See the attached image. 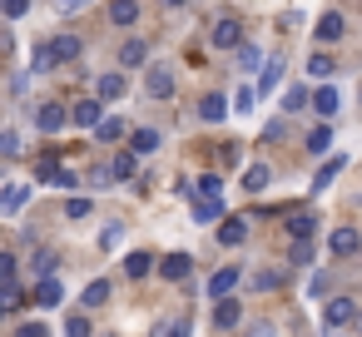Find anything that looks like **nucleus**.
Instances as JSON below:
<instances>
[{"mask_svg":"<svg viewBox=\"0 0 362 337\" xmlns=\"http://www.w3.org/2000/svg\"><path fill=\"white\" fill-rule=\"evenodd\" d=\"M35 179H40V184H60V189H75V184H80L70 169H60V159H55V154H45V159L35 164Z\"/></svg>","mask_w":362,"mask_h":337,"instance_id":"1","label":"nucleus"},{"mask_svg":"<svg viewBox=\"0 0 362 337\" xmlns=\"http://www.w3.org/2000/svg\"><path fill=\"white\" fill-rule=\"evenodd\" d=\"M209 40H214L218 50H243V30H238V20H228V16L214 20V35H209Z\"/></svg>","mask_w":362,"mask_h":337,"instance_id":"2","label":"nucleus"},{"mask_svg":"<svg viewBox=\"0 0 362 337\" xmlns=\"http://www.w3.org/2000/svg\"><path fill=\"white\" fill-rule=\"evenodd\" d=\"M35 124H40V134H60V129L70 124V110H60V105H40V110H35Z\"/></svg>","mask_w":362,"mask_h":337,"instance_id":"3","label":"nucleus"},{"mask_svg":"<svg viewBox=\"0 0 362 337\" xmlns=\"http://www.w3.org/2000/svg\"><path fill=\"white\" fill-rule=\"evenodd\" d=\"M70 124H80V129H100V124H105V114H100V100H80V105L70 110Z\"/></svg>","mask_w":362,"mask_h":337,"instance_id":"4","label":"nucleus"},{"mask_svg":"<svg viewBox=\"0 0 362 337\" xmlns=\"http://www.w3.org/2000/svg\"><path fill=\"white\" fill-rule=\"evenodd\" d=\"M238 278H243V273H238V268H233V263H228V268H218V273H214V278H209V292H214V297H218V302H228V292H233V288H238Z\"/></svg>","mask_w":362,"mask_h":337,"instance_id":"5","label":"nucleus"},{"mask_svg":"<svg viewBox=\"0 0 362 337\" xmlns=\"http://www.w3.org/2000/svg\"><path fill=\"white\" fill-rule=\"evenodd\" d=\"M342 30H347V25H342V11H322V16H317V40H322V45L342 40Z\"/></svg>","mask_w":362,"mask_h":337,"instance_id":"6","label":"nucleus"},{"mask_svg":"<svg viewBox=\"0 0 362 337\" xmlns=\"http://www.w3.org/2000/svg\"><path fill=\"white\" fill-rule=\"evenodd\" d=\"M159 273H164L169 283H184V278L194 273V258H189V253H169V258L159 263Z\"/></svg>","mask_w":362,"mask_h":337,"instance_id":"7","label":"nucleus"},{"mask_svg":"<svg viewBox=\"0 0 362 337\" xmlns=\"http://www.w3.org/2000/svg\"><path fill=\"white\" fill-rule=\"evenodd\" d=\"M144 90H149L154 100H169V95H174V75H169L164 65H154V70H149V80H144Z\"/></svg>","mask_w":362,"mask_h":337,"instance_id":"8","label":"nucleus"},{"mask_svg":"<svg viewBox=\"0 0 362 337\" xmlns=\"http://www.w3.org/2000/svg\"><path fill=\"white\" fill-rule=\"evenodd\" d=\"M199 119H204V124L228 119V100H223V95H204V100H199Z\"/></svg>","mask_w":362,"mask_h":337,"instance_id":"9","label":"nucleus"},{"mask_svg":"<svg viewBox=\"0 0 362 337\" xmlns=\"http://www.w3.org/2000/svg\"><path fill=\"white\" fill-rule=\"evenodd\" d=\"M283 228H288L298 243H308V238H313V228H317V218H313L308 208H298V213H288V223H283Z\"/></svg>","mask_w":362,"mask_h":337,"instance_id":"10","label":"nucleus"},{"mask_svg":"<svg viewBox=\"0 0 362 337\" xmlns=\"http://www.w3.org/2000/svg\"><path fill=\"white\" fill-rule=\"evenodd\" d=\"M327 243H332V253H337V258H352V253L362 248L357 228H332V238H327Z\"/></svg>","mask_w":362,"mask_h":337,"instance_id":"11","label":"nucleus"},{"mask_svg":"<svg viewBox=\"0 0 362 337\" xmlns=\"http://www.w3.org/2000/svg\"><path fill=\"white\" fill-rule=\"evenodd\" d=\"M35 302H40V307H60V302H65L60 278H40V283H35Z\"/></svg>","mask_w":362,"mask_h":337,"instance_id":"12","label":"nucleus"},{"mask_svg":"<svg viewBox=\"0 0 362 337\" xmlns=\"http://www.w3.org/2000/svg\"><path fill=\"white\" fill-rule=\"evenodd\" d=\"M243 238H248V223H243V218H223V223H218V243H223V248H238Z\"/></svg>","mask_w":362,"mask_h":337,"instance_id":"13","label":"nucleus"},{"mask_svg":"<svg viewBox=\"0 0 362 337\" xmlns=\"http://www.w3.org/2000/svg\"><path fill=\"white\" fill-rule=\"evenodd\" d=\"M352 297H332L327 307H322V317H327V327H342V322H352Z\"/></svg>","mask_w":362,"mask_h":337,"instance_id":"14","label":"nucleus"},{"mask_svg":"<svg viewBox=\"0 0 362 337\" xmlns=\"http://www.w3.org/2000/svg\"><path fill=\"white\" fill-rule=\"evenodd\" d=\"M342 164H347V159H342V154H332V159H327V164H322V169L313 174V194H322V189H327V184H332V179L342 174Z\"/></svg>","mask_w":362,"mask_h":337,"instance_id":"15","label":"nucleus"},{"mask_svg":"<svg viewBox=\"0 0 362 337\" xmlns=\"http://www.w3.org/2000/svg\"><path fill=\"white\" fill-rule=\"evenodd\" d=\"M194 218L199 223H223V199H194Z\"/></svg>","mask_w":362,"mask_h":337,"instance_id":"16","label":"nucleus"},{"mask_svg":"<svg viewBox=\"0 0 362 337\" xmlns=\"http://www.w3.org/2000/svg\"><path fill=\"white\" fill-rule=\"evenodd\" d=\"M50 50H55V60L65 65V60H80V35H55L50 40Z\"/></svg>","mask_w":362,"mask_h":337,"instance_id":"17","label":"nucleus"},{"mask_svg":"<svg viewBox=\"0 0 362 337\" xmlns=\"http://www.w3.org/2000/svg\"><path fill=\"white\" fill-rule=\"evenodd\" d=\"M278 80H283V55H273V60L263 65V75H258V95H268V90H278Z\"/></svg>","mask_w":362,"mask_h":337,"instance_id":"18","label":"nucleus"},{"mask_svg":"<svg viewBox=\"0 0 362 337\" xmlns=\"http://www.w3.org/2000/svg\"><path fill=\"white\" fill-rule=\"evenodd\" d=\"M25 199H30V189H25V184H6V199H0V208H6V213H21V208H25Z\"/></svg>","mask_w":362,"mask_h":337,"instance_id":"19","label":"nucleus"},{"mask_svg":"<svg viewBox=\"0 0 362 337\" xmlns=\"http://www.w3.org/2000/svg\"><path fill=\"white\" fill-rule=\"evenodd\" d=\"M337 105H342V100H337V90H332V85H317L313 110H317V114H337Z\"/></svg>","mask_w":362,"mask_h":337,"instance_id":"20","label":"nucleus"},{"mask_svg":"<svg viewBox=\"0 0 362 337\" xmlns=\"http://www.w3.org/2000/svg\"><path fill=\"white\" fill-rule=\"evenodd\" d=\"M129 149H134V154H154V149H159V129H134V134H129Z\"/></svg>","mask_w":362,"mask_h":337,"instance_id":"21","label":"nucleus"},{"mask_svg":"<svg viewBox=\"0 0 362 337\" xmlns=\"http://www.w3.org/2000/svg\"><path fill=\"white\" fill-rule=\"evenodd\" d=\"M238 317H243V307H238V302H233V297H228V302H218V307H214V322H218V327H223V332H228V327H238Z\"/></svg>","mask_w":362,"mask_h":337,"instance_id":"22","label":"nucleus"},{"mask_svg":"<svg viewBox=\"0 0 362 337\" xmlns=\"http://www.w3.org/2000/svg\"><path fill=\"white\" fill-rule=\"evenodd\" d=\"M110 20H115V25H134V20H139V6H134V0H115V6H110Z\"/></svg>","mask_w":362,"mask_h":337,"instance_id":"23","label":"nucleus"},{"mask_svg":"<svg viewBox=\"0 0 362 337\" xmlns=\"http://www.w3.org/2000/svg\"><path fill=\"white\" fill-rule=\"evenodd\" d=\"M144 60H149V50H144V40H129V45L119 50V65H124V70H134V65H144Z\"/></svg>","mask_w":362,"mask_h":337,"instance_id":"24","label":"nucleus"},{"mask_svg":"<svg viewBox=\"0 0 362 337\" xmlns=\"http://www.w3.org/2000/svg\"><path fill=\"white\" fill-rule=\"evenodd\" d=\"M110 174H115V179H134V149H119V154L110 159Z\"/></svg>","mask_w":362,"mask_h":337,"instance_id":"25","label":"nucleus"},{"mask_svg":"<svg viewBox=\"0 0 362 337\" xmlns=\"http://www.w3.org/2000/svg\"><path fill=\"white\" fill-rule=\"evenodd\" d=\"M105 302H110V283H105V278H95V283L85 288V307H105Z\"/></svg>","mask_w":362,"mask_h":337,"instance_id":"26","label":"nucleus"},{"mask_svg":"<svg viewBox=\"0 0 362 337\" xmlns=\"http://www.w3.org/2000/svg\"><path fill=\"white\" fill-rule=\"evenodd\" d=\"M55 65H60V60H55V50H50V45H40V50L30 55V70H35V75H45V70H55Z\"/></svg>","mask_w":362,"mask_h":337,"instance_id":"27","label":"nucleus"},{"mask_svg":"<svg viewBox=\"0 0 362 337\" xmlns=\"http://www.w3.org/2000/svg\"><path fill=\"white\" fill-rule=\"evenodd\" d=\"M124 95V75H100V100H119Z\"/></svg>","mask_w":362,"mask_h":337,"instance_id":"28","label":"nucleus"},{"mask_svg":"<svg viewBox=\"0 0 362 337\" xmlns=\"http://www.w3.org/2000/svg\"><path fill=\"white\" fill-rule=\"evenodd\" d=\"M149 268H154V258H149V253H129V258H124V273H129V278H144Z\"/></svg>","mask_w":362,"mask_h":337,"instance_id":"29","label":"nucleus"},{"mask_svg":"<svg viewBox=\"0 0 362 337\" xmlns=\"http://www.w3.org/2000/svg\"><path fill=\"white\" fill-rule=\"evenodd\" d=\"M308 149H313V154H322V149H332V129H327V124H317V129L308 134Z\"/></svg>","mask_w":362,"mask_h":337,"instance_id":"30","label":"nucleus"},{"mask_svg":"<svg viewBox=\"0 0 362 337\" xmlns=\"http://www.w3.org/2000/svg\"><path fill=\"white\" fill-rule=\"evenodd\" d=\"M243 189H248V194H258V189H268V169H263V164H253V169L243 174Z\"/></svg>","mask_w":362,"mask_h":337,"instance_id":"31","label":"nucleus"},{"mask_svg":"<svg viewBox=\"0 0 362 337\" xmlns=\"http://www.w3.org/2000/svg\"><path fill=\"white\" fill-rule=\"evenodd\" d=\"M278 283H283V273H278V268H263V273L253 278V288H258V292H273Z\"/></svg>","mask_w":362,"mask_h":337,"instance_id":"32","label":"nucleus"},{"mask_svg":"<svg viewBox=\"0 0 362 337\" xmlns=\"http://www.w3.org/2000/svg\"><path fill=\"white\" fill-rule=\"evenodd\" d=\"M154 337H189V317H174V322L154 327Z\"/></svg>","mask_w":362,"mask_h":337,"instance_id":"33","label":"nucleus"},{"mask_svg":"<svg viewBox=\"0 0 362 337\" xmlns=\"http://www.w3.org/2000/svg\"><path fill=\"white\" fill-rule=\"evenodd\" d=\"M65 337H90V317H85V312H75V317L65 322Z\"/></svg>","mask_w":362,"mask_h":337,"instance_id":"34","label":"nucleus"},{"mask_svg":"<svg viewBox=\"0 0 362 337\" xmlns=\"http://www.w3.org/2000/svg\"><path fill=\"white\" fill-rule=\"evenodd\" d=\"M21 307V288L11 283V288H0V312H16Z\"/></svg>","mask_w":362,"mask_h":337,"instance_id":"35","label":"nucleus"},{"mask_svg":"<svg viewBox=\"0 0 362 337\" xmlns=\"http://www.w3.org/2000/svg\"><path fill=\"white\" fill-rule=\"evenodd\" d=\"M0 154H6V159H16V154H21V134H16V129L0 134Z\"/></svg>","mask_w":362,"mask_h":337,"instance_id":"36","label":"nucleus"},{"mask_svg":"<svg viewBox=\"0 0 362 337\" xmlns=\"http://www.w3.org/2000/svg\"><path fill=\"white\" fill-rule=\"evenodd\" d=\"M308 75L327 80V75H332V60H327V55H313V60H308Z\"/></svg>","mask_w":362,"mask_h":337,"instance_id":"37","label":"nucleus"},{"mask_svg":"<svg viewBox=\"0 0 362 337\" xmlns=\"http://www.w3.org/2000/svg\"><path fill=\"white\" fill-rule=\"evenodd\" d=\"M0 283H6V288L16 283V253H0Z\"/></svg>","mask_w":362,"mask_h":337,"instance_id":"38","label":"nucleus"},{"mask_svg":"<svg viewBox=\"0 0 362 337\" xmlns=\"http://www.w3.org/2000/svg\"><path fill=\"white\" fill-rule=\"evenodd\" d=\"M238 65H243V70H258V65H268V60H258V50L243 45V50H238Z\"/></svg>","mask_w":362,"mask_h":337,"instance_id":"39","label":"nucleus"},{"mask_svg":"<svg viewBox=\"0 0 362 337\" xmlns=\"http://www.w3.org/2000/svg\"><path fill=\"white\" fill-rule=\"evenodd\" d=\"M253 100H258V90H238V95H233V110H238V114H248V110H253Z\"/></svg>","mask_w":362,"mask_h":337,"instance_id":"40","label":"nucleus"},{"mask_svg":"<svg viewBox=\"0 0 362 337\" xmlns=\"http://www.w3.org/2000/svg\"><path fill=\"white\" fill-rule=\"evenodd\" d=\"M16 337H50V327H45V322H21Z\"/></svg>","mask_w":362,"mask_h":337,"instance_id":"41","label":"nucleus"},{"mask_svg":"<svg viewBox=\"0 0 362 337\" xmlns=\"http://www.w3.org/2000/svg\"><path fill=\"white\" fill-rule=\"evenodd\" d=\"M303 105H308V90H288L283 95V110H303Z\"/></svg>","mask_w":362,"mask_h":337,"instance_id":"42","label":"nucleus"},{"mask_svg":"<svg viewBox=\"0 0 362 337\" xmlns=\"http://www.w3.org/2000/svg\"><path fill=\"white\" fill-rule=\"evenodd\" d=\"M95 134H100V139H119V134H124V124H119V119H105Z\"/></svg>","mask_w":362,"mask_h":337,"instance_id":"43","label":"nucleus"},{"mask_svg":"<svg viewBox=\"0 0 362 337\" xmlns=\"http://www.w3.org/2000/svg\"><path fill=\"white\" fill-rule=\"evenodd\" d=\"M199 189H204V199H218V174H204Z\"/></svg>","mask_w":362,"mask_h":337,"instance_id":"44","label":"nucleus"},{"mask_svg":"<svg viewBox=\"0 0 362 337\" xmlns=\"http://www.w3.org/2000/svg\"><path fill=\"white\" fill-rule=\"evenodd\" d=\"M65 213H70V218H85V213H90V199H70Z\"/></svg>","mask_w":362,"mask_h":337,"instance_id":"45","label":"nucleus"},{"mask_svg":"<svg viewBox=\"0 0 362 337\" xmlns=\"http://www.w3.org/2000/svg\"><path fill=\"white\" fill-rule=\"evenodd\" d=\"M119 233H124V228H119V223H110V228H105V238H100V243H105V248H119Z\"/></svg>","mask_w":362,"mask_h":337,"instance_id":"46","label":"nucleus"},{"mask_svg":"<svg viewBox=\"0 0 362 337\" xmlns=\"http://www.w3.org/2000/svg\"><path fill=\"white\" fill-rule=\"evenodd\" d=\"M308 292H313V297L327 292V273H313V278H308Z\"/></svg>","mask_w":362,"mask_h":337,"instance_id":"47","label":"nucleus"},{"mask_svg":"<svg viewBox=\"0 0 362 337\" xmlns=\"http://www.w3.org/2000/svg\"><path fill=\"white\" fill-rule=\"evenodd\" d=\"M293 263H313V248L308 243H293Z\"/></svg>","mask_w":362,"mask_h":337,"instance_id":"48","label":"nucleus"},{"mask_svg":"<svg viewBox=\"0 0 362 337\" xmlns=\"http://www.w3.org/2000/svg\"><path fill=\"white\" fill-rule=\"evenodd\" d=\"M248 337H278V332H273V322H253V332H248Z\"/></svg>","mask_w":362,"mask_h":337,"instance_id":"49","label":"nucleus"},{"mask_svg":"<svg viewBox=\"0 0 362 337\" xmlns=\"http://www.w3.org/2000/svg\"><path fill=\"white\" fill-rule=\"evenodd\" d=\"M105 337H115V332H105Z\"/></svg>","mask_w":362,"mask_h":337,"instance_id":"50","label":"nucleus"},{"mask_svg":"<svg viewBox=\"0 0 362 337\" xmlns=\"http://www.w3.org/2000/svg\"><path fill=\"white\" fill-rule=\"evenodd\" d=\"M357 322H362V317H357Z\"/></svg>","mask_w":362,"mask_h":337,"instance_id":"51","label":"nucleus"}]
</instances>
